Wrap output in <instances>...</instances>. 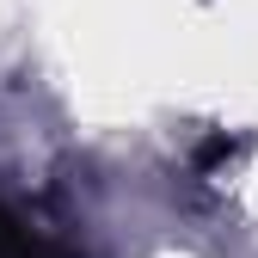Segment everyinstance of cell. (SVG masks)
<instances>
[{"instance_id": "6da1fadb", "label": "cell", "mask_w": 258, "mask_h": 258, "mask_svg": "<svg viewBox=\"0 0 258 258\" xmlns=\"http://www.w3.org/2000/svg\"><path fill=\"white\" fill-rule=\"evenodd\" d=\"M0 258H74L68 246H55L49 234H37L19 209L0 203Z\"/></svg>"}]
</instances>
